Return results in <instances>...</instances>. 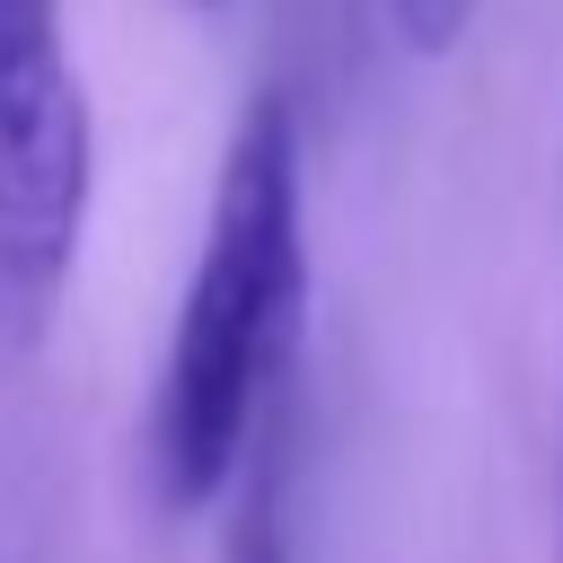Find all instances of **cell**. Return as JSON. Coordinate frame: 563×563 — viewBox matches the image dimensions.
Returning a JSON list of instances; mask_svg holds the SVG:
<instances>
[{
  "label": "cell",
  "instance_id": "cell-1",
  "mask_svg": "<svg viewBox=\"0 0 563 563\" xmlns=\"http://www.w3.org/2000/svg\"><path fill=\"white\" fill-rule=\"evenodd\" d=\"M308 308V194H299V123L282 97H255L229 132L211 220L194 246V282L176 299V334L150 396V493L158 510H211L255 431L273 422V396L290 378Z\"/></svg>",
  "mask_w": 563,
  "mask_h": 563
},
{
  "label": "cell",
  "instance_id": "cell-2",
  "mask_svg": "<svg viewBox=\"0 0 563 563\" xmlns=\"http://www.w3.org/2000/svg\"><path fill=\"white\" fill-rule=\"evenodd\" d=\"M97 123L62 0H0V352H35L88 238Z\"/></svg>",
  "mask_w": 563,
  "mask_h": 563
},
{
  "label": "cell",
  "instance_id": "cell-3",
  "mask_svg": "<svg viewBox=\"0 0 563 563\" xmlns=\"http://www.w3.org/2000/svg\"><path fill=\"white\" fill-rule=\"evenodd\" d=\"M238 510H229V563H290V501H282V431L264 422L246 466H238Z\"/></svg>",
  "mask_w": 563,
  "mask_h": 563
},
{
  "label": "cell",
  "instance_id": "cell-4",
  "mask_svg": "<svg viewBox=\"0 0 563 563\" xmlns=\"http://www.w3.org/2000/svg\"><path fill=\"white\" fill-rule=\"evenodd\" d=\"M387 26L405 35V53H449L475 26V0H387Z\"/></svg>",
  "mask_w": 563,
  "mask_h": 563
}]
</instances>
